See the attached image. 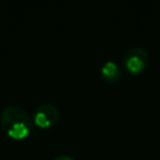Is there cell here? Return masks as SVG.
Returning <instances> with one entry per match:
<instances>
[{"label":"cell","mask_w":160,"mask_h":160,"mask_svg":"<svg viewBox=\"0 0 160 160\" xmlns=\"http://www.w3.org/2000/svg\"><path fill=\"white\" fill-rule=\"evenodd\" d=\"M149 62V52L141 46H132L125 51L121 60V68L130 75H139L148 68Z\"/></svg>","instance_id":"2"},{"label":"cell","mask_w":160,"mask_h":160,"mask_svg":"<svg viewBox=\"0 0 160 160\" xmlns=\"http://www.w3.org/2000/svg\"><path fill=\"white\" fill-rule=\"evenodd\" d=\"M99 74L105 82H116L122 75V68L115 60H106L100 66Z\"/></svg>","instance_id":"4"},{"label":"cell","mask_w":160,"mask_h":160,"mask_svg":"<svg viewBox=\"0 0 160 160\" xmlns=\"http://www.w3.org/2000/svg\"><path fill=\"white\" fill-rule=\"evenodd\" d=\"M60 119L59 109L50 102L40 104L32 114V122L39 129H50L58 124Z\"/></svg>","instance_id":"3"},{"label":"cell","mask_w":160,"mask_h":160,"mask_svg":"<svg viewBox=\"0 0 160 160\" xmlns=\"http://www.w3.org/2000/svg\"><path fill=\"white\" fill-rule=\"evenodd\" d=\"M0 125L6 135L14 140L28 138L34 129L30 114L16 104H9L2 108L0 112Z\"/></svg>","instance_id":"1"},{"label":"cell","mask_w":160,"mask_h":160,"mask_svg":"<svg viewBox=\"0 0 160 160\" xmlns=\"http://www.w3.org/2000/svg\"><path fill=\"white\" fill-rule=\"evenodd\" d=\"M54 160H75L72 156L70 155H66V154H61V155H58L54 158Z\"/></svg>","instance_id":"5"}]
</instances>
